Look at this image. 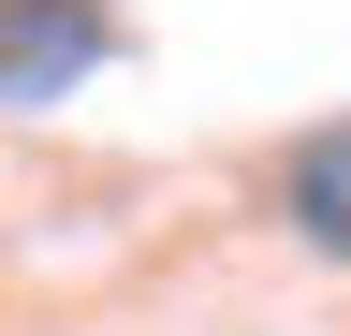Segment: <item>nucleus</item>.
<instances>
[{
	"label": "nucleus",
	"instance_id": "nucleus-2",
	"mask_svg": "<svg viewBox=\"0 0 351 336\" xmlns=\"http://www.w3.org/2000/svg\"><path fill=\"white\" fill-rule=\"evenodd\" d=\"M278 220H293L307 248H337V263H351V132H307V146L278 161Z\"/></svg>",
	"mask_w": 351,
	"mask_h": 336
},
{
	"label": "nucleus",
	"instance_id": "nucleus-1",
	"mask_svg": "<svg viewBox=\"0 0 351 336\" xmlns=\"http://www.w3.org/2000/svg\"><path fill=\"white\" fill-rule=\"evenodd\" d=\"M103 59H117V15H103V0H0V117L73 103Z\"/></svg>",
	"mask_w": 351,
	"mask_h": 336
}]
</instances>
